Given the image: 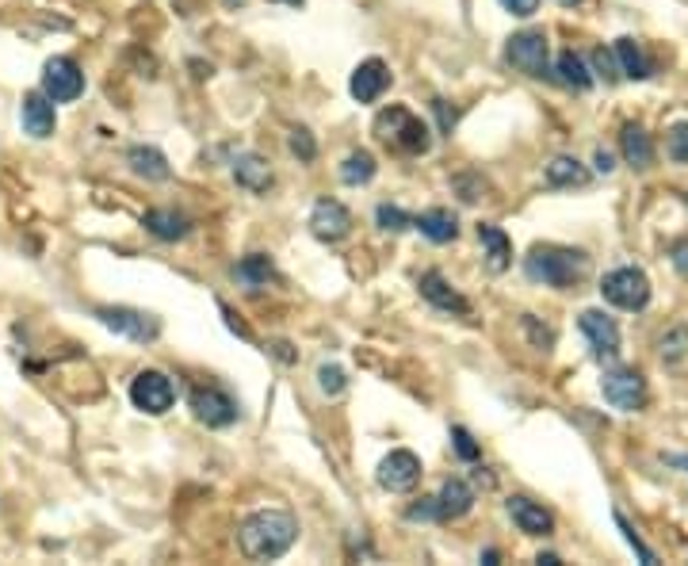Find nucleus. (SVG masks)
Segmentation results:
<instances>
[{
    "instance_id": "58836bf2",
    "label": "nucleus",
    "mask_w": 688,
    "mask_h": 566,
    "mask_svg": "<svg viewBox=\"0 0 688 566\" xmlns=\"http://www.w3.org/2000/svg\"><path fill=\"white\" fill-rule=\"evenodd\" d=\"M616 524H620V528H624L627 544H631V547H635V551H639V559H643V563H654V551H650V547H643V540H639V536H635V532H631V528H627V521H624V517H616Z\"/></svg>"
},
{
    "instance_id": "ea45409f",
    "label": "nucleus",
    "mask_w": 688,
    "mask_h": 566,
    "mask_svg": "<svg viewBox=\"0 0 688 566\" xmlns=\"http://www.w3.org/2000/svg\"><path fill=\"white\" fill-rule=\"evenodd\" d=\"M409 521H432L436 517V498H421V505H409Z\"/></svg>"
},
{
    "instance_id": "e433bc0d",
    "label": "nucleus",
    "mask_w": 688,
    "mask_h": 566,
    "mask_svg": "<svg viewBox=\"0 0 688 566\" xmlns=\"http://www.w3.org/2000/svg\"><path fill=\"white\" fill-rule=\"evenodd\" d=\"M524 329H528V333H532V341H536V349H551V345H555V333H551V329H539L536 326V318H524Z\"/></svg>"
},
{
    "instance_id": "39448f33",
    "label": "nucleus",
    "mask_w": 688,
    "mask_h": 566,
    "mask_svg": "<svg viewBox=\"0 0 688 566\" xmlns=\"http://www.w3.org/2000/svg\"><path fill=\"white\" fill-rule=\"evenodd\" d=\"M130 402L142 410V414L150 417H161L172 410V402H176V387H172L169 375H161V371H138L134 375V383H130Z\"/></svg>"
},
{
    "instance_id": "5701e85b",
    "label": "nucleus",
    "mask_w": 688,
    "mask_h": 566,
    "mask_svg": "<svg viewBox=\"0 0 688 566\" xmlns=\"http://www.w3.org/2000/svg\"><path fill=\"white\" fill-rule=\"evenodd\" d=\"M413 226H417L429 241H436V245H448V241L459 238V218H455L448 207H432V211H425Z\"/></svg>"
},
{
    "instance_id": "de8ad7c7",
    "label": "nucleus",
    "mask_w": 688,
    "mask_h": 566,
    "mask_svg": "<svg viewBox=\"0 0 688 566\" xmlns=\"http://www.w3.org/2000/svg\"><path fill=\"white\" fill-rule=\"evenodd\" d=\"M685 467H688V459H685Z\"/></svg>"
},
{
    "instance_id": "6e6552de",
    "label": "nucleus",
    "mask_w": 688,
    "mask_h": 566,
    "mask_svg": "<svg viewBox=\"0 0 688 566\" xmlns=\"http://www.w3.org/2000/svg\"><path fill=\"white\" fill-rule=\"evenodd\" d=\"M96 318H100L108 329H115V333L138 341V345H150V341H157V333H161V322H157L153 314L130 310V306H100Z\"/></svg>"
},
{
    "instance_id": "6ab92c4d",
    "label": "nucleus",
    "mask_w": 688,
    "mask_h": 566,
    "mask_svg": "<svg viewBox=\"0 0 688 566\" xmlns=\"http://www.w3.org/2000/svg\"><path fill=\"white\" fill-rule=\"evenodd\" d=\"M130 161V173L142 176V180H153V184H161V180H169L172 169H169V157L157 150V146H134V150L127 153Z\"/></svg>"
},
{
    "instance_id": "f03ea898",
    "label": "nucleus",
    "mask_w": 688,
    "mask_h": 566,
    "mask_svg": "<svg viewBox=\"0 0 688 566\" xmlns=\"http://www.w3.org/2000/svg\"><path fill=\"white\" fill-rule=\"evenodd\" d=\"M524 272H528V280L566 291L589 276V257L581 249H566V245H536L524 257Z\"/></svg>"
},
{
    "instance_id": "7c9ffc66",
    "label": "nucleus",
    "mask_w": 688,
    "mask_h": 566,
    "mask_svg": "<svg viewBox=\"0 0 688 566\" xmlns=\"http://www.w3.org/2000/svg\"><path fill=\"white\" fill-rule=\"evenodd\" d=\"M375 218H379V226H383L387 234H402V230L413 226V218H409L402 207H390V203H383V207L375 211Z\"/></svg>"
},
{
    "instance_id": "473e14b6",
    "label": "nucleus",
    "mask_w": 688,
    "mask_h": 566,
    "mask_svg": "<svg viewBox=\"0 0 688 566\" xmlns=\"http://www.w3.org/2000/svg\"><path fill=\"white\" fill-rule=\"evenodd\" d=\"M666 150H669V157H673L677 165H688V123H677V127H669Z\"/></svg>"
},
{
    "instance_id": "a211bd4d",
    "label": "nucleus",
    "mask_w": 688,
    "mask_h": 566,
    "mask_svg": "<svg viewBox=\"0 0 688 566\" xmlns=\"http://www.w3.org/2000/svg\"><path fill=\"white\" fill-rule=\"evenodd\" d=\"M474 509V490L463 479H448L436 494V517L440 521H459Z\"/></svg>"
},
{
    "instance_id": "bb28decb",
    "label": "nucleus",
    "mask_w": 688,
    "mask_h": 566,
    "mask_svg": "<svg viewBox=\"0 0 688 566\" xmlns=\"http://www.w3.org/2000/svg\"><path fill=\"white\" fill-rule=\"evenodd\" d=\"M612 54H616V62H620V69H624V77H631V81L650 77V58H646V50H643L639 39H620Z\"/></svg>"
},
{
    "instance_id": "4be33fe9",
    "label": "nucleus",
    "mask_w": 688,
    "mask_h": 566,
    "mask_svg": "<svg viewBox=\"0 0 688 566\" xmlns=\"http://www.w3.org/2000/svg\"><path fill=\"white\" fill-rule=\"evenodd\" d=\"M142 226L150 230L153 238H161V241H180V238H188V230H192V222L180 215V211H169V207L146 211Z\"/></svg>"
},
{
    "instance_id": "f3484780",
    "label": "nucleus",
    "mask_w": 688,
    "mask_h": 566,
    "mask_svg": "<svg viewBox=\"0 0 688 566\" xmlns=\"http://www.w3.org/2000/svg\"><path fill=\"white\" fill-rule=\"evenodd\" d=\"M509 517L528 536H551V528H555V517L532 498H509Z\"/></svg>"
},
{
    "instance_id": "a18cd8bd",
    "label": "nucleus",
    "mask_w": 688,
    "mask_h": 566,
    "mask_svg": "<svg viewBox=\"0 0 688 566\" xmlns=\"http://www.w3.org/2000/svg\"><path fill=\"white\" fill-rule=\"evenodd\" d=\"M559 4H566V8H570V4H581V0H559Z\"/></svg>"
},
{
    "instance_id": "1a4fd4ad",
    "label": "nucleus",
    "mask_w": 688,
    "mask_h": 566,
    "mask_svg": "<svg viewBox=\"0 0 688 566\" xmlns=\"http://www.w3.org/2000/svg\"><path fill=\"white\" fill-rule=\"evenodd\" d=\"M43 92L54 104H69L85 92V73L73 58H50L43 66Z\"/></svg>"
},
{
    "instance_id": "72a5a7b5",
    "label": "nucleus",
    "mask_w": 688,
    "mask_h": 566,
    "mask_svg": "<svg viewBox=\"0 0 688 566\" xmlns=\"http://www.w3.org/2000/svg\"><path fill=\"white\" fill-rule=\"evenodd\" d=\"M318 387H322L325 394H341L344 387H348V379H344V371L337 368V364H322V371H318Z\"/></svg>"
},
{
    "instance_id": "4468645a",
    "label": "nucleus",
    "mask_w": 688,
    "mask_h": 566,
    "mask_svg": "<svg viewBox=\"0 0 688 566\" xmlns=\"http://www.w3.org/2000/svg\"><path fill=\"white\" fill-rule=\"evenodd\" d=\"M387 85H390V69L383 58H367V62H360L356 73H352V81H348L352 96H356L360 104H375V100L387 92Z\"/></svg>"
},
{
    "instance_id": "dca6fc26",
    "label": "nucleus",
    "mask_w": 688,
    "mask_h": 566,
    "mask_svg": "<svg viewBox=\"0 0 688 566\" xmlns=\"http://www.w3.org/2000/svg\"><path fill=\"white\" fill-rule=\"evenodd\" d=\"M421 295H425L436 310H444V314H463V318L471 314V303H467L440 272H425V276H421Z\"/></svg>"
},
{
    "instance_id": "79ce46f5",
    "label": "nucleus",
    "mask_w": 688,
    "mask_h": 566,
    "mask_svg": "<svg viewBox=\"0 0 688 566\" xmlns=\"http://www.w3.org/2000/svg\"><path fill=\"white\" fill-rule=\"evenodd\" d=\"M673 264L688 272V241H673Z\"/></svg>"
},
{
    "instance_id": "f257e3e1",
    "label": "nucleus",
    "mask_w": 688,
    "mask_h": 566,
    "mask_svg": "<svg viewBox=\"0 0 688 566\" xmlns=\"http://www.w3.org/2000/svg\"><path fill=\"white\" fill-rule=\"evenodd\" d=\"M299 536V521L283 509H260L253 517H245L241 528H237V547L245 559H257V563H268V559H280L287 547L295 544Z\"/></svg>"
},
{
    "instance_id": "c85d7f7f",
    "label": "nucleus",
    "mask_w": 688,
    "mask_h": 566,
    "mask_svg": "<svg viewBox=\"0 0 688 566\" xmlns=\"http://www.w3.org/2000/svg\"><path fill=\"white\" fill-rule=\"evenodd\" d=\"M555 73H559L562 85L578 88V92H585V88H593V73L585 69V62H581L574 50H566V54H559V62H555Z\"/></svg>"
},
{
    "instance_id": "b1692460",
    "label": "nucleus",
    "mask_w": 688,
    "mask_h": 566,
    "mask_svg": "<svg viewBox=\"0 0 688 566\" xmlns=\"http://www.w3.org/2000/svg\"><path fill=\"white\" fill-rule=\"evenodd\" d=\"M620 150H624V161L631 169H650V161H654V142H650V134L639 123H627L624 127Z\"/></svg>"
},
{
    "instance_id": "c756f323",
    "label": "nucleus",
    "mask_w": 688,
    "mask_h": 566,
    "mask_svg": "<svg viewBox=\"0 0 688 566\" xmlns=\"http://www.w3.org/2000/svg\"><path fill=\"white\" fill-rule=\"evenodd\" d=\"M685 352H688V329L685 326H677L673 333L662 337V360H666V364H681V360H685Z\"/></svg>"
},
{
    "instance_id": "0eeeda50",
    "label": "nucleus",
    "mask_w": 688,
    "mask_h": 566,
    "mask_svg": "<svg viewBox=\"0 0 688 566\" xmlns=\"http://www.w3.org/2000/svg\"><path fill=\"white\" fill-rule=\"evenodd\" d=\"M601 391H604V402L616 406V410H624V414H635V410L646 406V379L635 368L608 371L601 379Z\"/></svg>"
},
{
    "instance_id": "423d86ee",
    "label": "nucleus",
    "mask_w": 688,
    "mask_h": 566,
    "mask_svg": "<svg viewBox=\"0 0 688 566\" xmlns=\"http://www.w3.org/2000/svg\"><path fill=\"white\" fill-rule=\"evenodd\" d=\"M505 58H509V66L520 69V73H528V77H543V73H547V58H551V50H547V35L536 31V27L516 31L513 39H509V46H505Z\"/></svg>"
},
{
    "instance_id": "4c0bfd02",
    "label": "nucleus",
    "mask_w": 688,
    "mask_h": 566,
    "mask_svg": "<svg viewBox=\"0 0 688 566\" xmlns=\"http://www.w3.org/2000/svg\"><path fill=\"white\" fill-rule=\"evenodd\" d=\"M501 8L513 12V16H520V20H528V16H536L539 12V0H501Z\"/></svg>"
},
{
    "instance_id": "9b49d317",
    "label": "nucleus",
    "mask_w": 688,
    "mask_h": 566,
    "mask_svg": "<svg viewBox=\"0 0 688 566\" xmlns=\"http://www.w3.org/2000/svg\"><path fill=\"white\" fill-rule=\"evenodd\" d=\"M192 414L207 429H226L237 421V402L218 387H199V391H192Z\"/></svg>"
},
{
    "instance_id": "a19ab883",
    "label": "nucleus",
    "mask_w": 688,
    "mask_h": 566,
    "mask_svg": "<svg viewBox=\"0 0 688 566\" xmlns=\"http://www.w3.org/2000/svg\"><path fill=\"white\" fill-rule=\"evenodd\" d=\"M432 108H436V115H440V127H444V131H452V127H455V111H448V104H444V100H432Z\"/></svg>"
},
{
    "instance_id": "cd10ccee",
    "label": "nucleus",
    "mask_w": 688,
    "mask_h": 566,
    "mask_svg": "<svg viewBox=\"0 0 688 566\" xmlns=\"http://www.w3.org/2000/svg\"><path fill=\"white\" fill-rule=\"evenodd\" d=\"M375 173H379L375 153H367V150L348 153V157H344V165H341V180L344 184H352V188H360V184H367V180H375Z\"/></svg>"
},
{
    "instance_id": "ddd939ff",
    "label": "nucleus",
    "mask_w": 688,
    "mask_h": 566,
    "mask_svg": "<svg viewBox=\"0 0 688 566\" xmlns=\"http://www.w3.org/2000/svg\"><path fill=\"white\" fill-rule=\"evenodd\" d=\"M310 230H314L318 241H341L352 230V215L337 199H318L314 211H310Z\"/></svg>"
},
{
    "instance_id": "f8f14e48",
    "label": "nucleus",
    "mask_w": 688,
    "mask_h": 566,
    "mask_svg": "<svg viewBox=\"0 0 688 566\" xmlns=\"http://www.w3.org/2000/svg\"><path fill=\"white\" fill-rule=\"evenodd\" d=\"M417 482H421V459L413 456V452H406V448L390 452V456L379 463V486L390 490V494H406V490H413Z\"/></svg>"
},
{
    "instance_id": "20e7f679",
    "label": "nucleus",
    "mask_w": 688,
    "mask_h": 566,
    "mask_svg": "<svg viewBox=\"0 0 688 566\" xmlns=\"http://www.w3.org/2000/svg\"><path fill=\"white\" fill-rule=\"evenodd\" d=\"M604 303L620 306V310H643L650 303V280L639 268H612L601 280Z\"/></svg>"
},
{
    "instance_id": "a878e982",
    "label": "nucleus",
    "mask_w": 688,
    "mask_h": 566,
    "mask_svg": "<svg viewBox=\"0 0 688 566\" xmlns=\"http://www.w3.org/2000/svg\"><path fill=\"white\" fill-rule=\"evenodd\" d=\"M234 280L241 287H249V291H257L268 280H276V264H272V257H264V253H253V257L234 264Z\"/></svg>"
},
{
    "instance_id": "49530a36",
    "label": "nucleus",
    "mask_w": 688,
    "mask_h": 566,
    "mask_svg": "<svg viewBox=\"0 0 688 566\" xmlns=\"http://www.w3.org/2000/svg\"><path fill=\"white\" fill-rule=\"evenodd\" d=\"M226 4H230V8H234V4H245V0H226Z\"/></svg>"
},
{
    "instance_id": "aec40b11",
    "label": "nucleus",
    "mask_w": 688,
    "mask_h": 566,
    "mask_svg": "<svg viewBox=\"0 0 688 566\" xmlns=\"http://www.w3.org/2000/svg\"><path fill=\"white\" fill-rule=\"evenodd\" d=\"M478 241H482V249H486L490 272H505V268L513 264V241H509V234H505L501 226L482 222V226H478Z\"/></svg>"
},
{
    "instance_id": "c9c22d12",
    "label": "nucleus",
    "mask_w": 688,
    "mask_h": 566,
    "mask_svg": "<svg viewBox=\"0 0 688 566\" xmlns=\"http://www.w3.org/2000/svg\"><path fill=\"white\" fill-rule=\"evenodd\" d=\"M593 66H597V73L601 77H608V81H616V54L612 50H593Z\"/></svg>"
},
{
    "instance_id": "c03bdc74",
    "label": "nucleus",
    "mask_w": 688,
    "mask_h": 566,
    "mask_svg": "<svg viewBox=\"0 0 688 566\" xmlns=\"http://www.w3.org/2000/svg\"><path fill=\"white\" fill-rule=\"evenodd\" d=\"M276 4H302V0H276Z\"/></svg>"
},
{
    "instance_id": "37998d69",
    "label": "nucleus",
    "mask_w": 688,
    "mask_h": 566,
    "mask_svg": "<svg viewBox=\"0 0 688 566\" xmlns=\"http://www.w3.org/2000/svg\"><path fill=\"white\" fill-rule=\"evenodd\" d=\"M616 169V161H612V153H604V150H597V173H612Z\"/></svg>"
},
{
    "instance_id": "2eb2a0df",
    "label": "nucleus",
    "mask_w": 688,
    "mask_h": 566,
    "mask_svg": "<svg viewBox=\"0 0 688 566\" xmlns=\"http://www.w3.org/2000/svg\"><path fill=\"white\" fill-rule=\"evenodd\" d=\"M23 131L31 138H50L54 127H58V111H54V100L46 92H27L23 96Z\"/></svg>"
},
{
    "instance_id": "412c9836",
    "label": "nucleus",
    "mask_w": 688,
    "mask_h": 566,
    "mask_svg": "<svg viewBox=\"0 0 688 566\" xmlns=\"http://www.w3.org/2000/svg\"><path fill=\"white\" fill-rule=\"evenodd\" d=\"M234 180L241 184V188H249V192H268L272 188V169H268V161L264 157H257V153H241L234 161Z\"/></svg>"
},
{
    "instance_id": "2f4dec72",
    "label": "nucleus",
    "mask_w": 688,
    "mask_h": 566,
    "mask_svg": "<svg viewBox=\"0 0 688 566\" xmlns=\"http://www.w3.org/2000/svg\"><path fill=\"white\" fill-rule=\"evenodd\" d=\"M287 146H291V153H295L299 161H314V157H318V142H314V134L306 131V127H295L291 138H287Z\"/></svg>"
},
{
    "instance_id": "393cba45",
    "label": "nucleus",
    "mask_w": 688,
    "mask_h": 566,
    "mask_svg": "<svg viewBox=\"0 0 688 566\" xmlns=\"http://www.w3.org/2000/svg\"><path fill=\"white\" fill-rule=\"evenodd\" d=\"M547 188H585L589 184V169L581 165L578 157H555L547 169H543Z\"/></svg>"
},
{
    "instance_id": "f704fd0d",
    "label": "nucleus",
    "mask_w": 688,
    "mask_h": 566,
    "mask_svg": "<svg viewBox=\"0 0 688 566\" xmlns=\"http://www.w3.org/2000/svg\"><path fill=\"white\" fill-rule=\"evenodd\" d=\"M452 440H455V456L459 459H467V463L478 459V444H474V436L467 433V429H452Z\"/></svg>"
},
{
    "instance_id": "7ed1b4c3",
    "label": "nucleus",
    "mask_w": 688,
    "mask_h": 566,
    "mask_svg": "<svg viewBox=\"0 0 688 566\" xmlns=\"http://www.w3.org/2000/svg\"><path fill=\"white\" fill-rule=\"evenodd\" d=\"M375 134H379L387 146H394V150H402V153H429V146H432L429 127H425V123L406 108L379 111V119H375Z\"/></svg>"
},
{
    "instance_id": "9d476101",
    "label": "nucleus",
    "mask_w": 688,
    "mask_h": 566,
    "mask_svg": "<svg viewBox=\"0 0 688 566\" xmlns=\"http://www.w3.org/2000/svg\"><path fill=\"white\" fill-rule=\"evenodd\" d=\"M581 333H585V341H589V349H593V356L597 360H616L620 356V326L604 314V310H585L578 318Z\"/></svg>"
}]
</instances>
